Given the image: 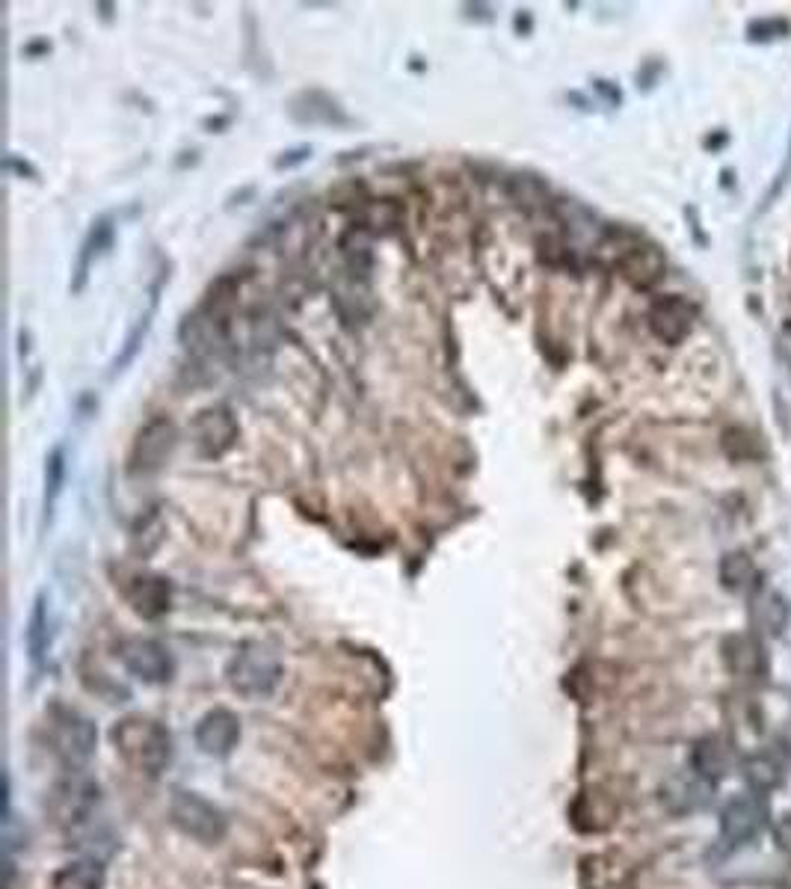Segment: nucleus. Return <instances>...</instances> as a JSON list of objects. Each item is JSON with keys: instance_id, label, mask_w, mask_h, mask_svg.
<instances>
[{"instance_id": "bb28decb", "label": "nucleus", "mask_w": 791, "mask_h": 889, "mask_svg": "<svg viewBox=\"0 0 791 889\" xmlns=\"http://www.w3.org/2000/svg\"><path fill=\"white\" fill-rule=\"evenodd\" d=\"M780 889H791V869L786 872V875H783V878H780Z\"/></svg>"}, {"instance_id": "ddd939ff", "label": "nucleus", "mask_w": 791, "mask_h": 889, "mask_svg": "<svg viewBox=\"0 0 791 889\" xmlns=\"http://www.w3.org/2000/svg\"><path fill=\"white\" fill-rule=\"evenodd\" d=\"M160 288H163V273L155 279V285H152L149 294H146V309L140 312V318L134 321L131 332L125 335V344H122V350L116 353V359H113V365H110V377L122 374V371L137 359V353H140V347H143V341H146V335H149V329H152V321H155V315H158Z\"/></svg>"}, {"instance_id": "39448f33", "label": "nucleus", "mask_w": 791, "mask_h": 889, "mask_svg": "<svg viewBox=\"0 0 791 889\" xmlns=\"http://www.w3.org/2000/svg\"><path fill=\"white\" fill-rule=\"evenodd\" d=\"M45 807L60 827L75 830L86 824L98 807V783L80 768H69V774L51 786Z\"/></svg>"}, {"instance_id": "f3484780", "label": "nucleus", "mask_w": 791, "mask_h": 889, "mask_svg": "<svg viewBox=\"0 0 791 889\" xmlns=\"http://www.w3.org/2000/svg\"><path fill=\"white\" fill-rule=\"evenodd\" d=\"M24 641H27V655H30V664L39 670L51 652V620H48V596L39 593L33 599V611H30V620H27V629H24Z\"/></svg>"}, {"instance_id": "6ab92c4d", "label": "nucleus", "mask_w": 791, "mask_h": 889, "mask_svg": "<svg viewBox=\"0 0 791 889\" xmlns=\"http://www.w3.org/2000/svg\"><path fill=\"white\" fill-rule=\"evenodd\" d=\"M691 765H694V771H697V777H706V780H720L726 771H729V765H732V753H729V747L720 741V738H700L697 744H694V750H691Z\"/></svg>"}, {"instance_id": "423d86ee", "label": "nucleus", "mask_w": 791, "mask_h": 889, "mask_svg": "<svg viewBox=\"0 0 791 889\" xmlns=\"http://www.w3.org/2000/svg\"><path fill=\"white\" fill-rule=\"evenodd\" d=\"M238 418L226 404L199 409L190 421V439L202 460H220L238 442Z\"/></svg>"}, {"instance_id": "dca6fc26", "label": "nucleus", "mask_w": 791, "mask_h": 889, "mask_svg": "<svg viewBox=\"0 0 791 889\" xmlns=\"http://www.w3.org/2000/svg\"><path fill=\"white\" fill-rule=\"evenodd\" d=\"M723 661L735 676H762L768 667L762 644L753 635H732L723 644Z\"/></svg>"}, {"instance_id": "5701e85b", "label": "nucleus", "mask_w": 791, "mask_h": 889, "mask_svg": "<svg viewBox=\"0 0 791 889\" xmlns=\"http://www.w3.org/2000/svg\"><path fill=\"white\" fill-rule=\"evenodd\" d=\"M756 578V566L747 555H726L720 561V581L729 590H747Z\"/></svg>"}, {"instance_id": "0eeeda50", "label": "nucleus", "mask_w": 791, "mask_h": 889, "mask_svg": "<svg viewBox=\"0 0 791 889\" xmlns=\"http://www.w3.org/2000/svg\"><path fill=\"white\" fill-rule=\"evenodd\" d=\"M172 448H175V424L166 415L146 421L134 436V445L128 454V475L134 478L155 475Z\"/></svg>"}, {"instance_id": "aec40b11", "label": "nucleus", "mask_w": 791, "mask_h": 889, "mask_svg": "<svg viewBox=\"0 0 791 889\" xmlns=\"http://www.w3.org/2000/svg\"><path fill=\"white\" fill-rule=\"evenodd\" d=\"M66 484V448L54 445L51 454L45 457V495H42V531L54 522L57 498Z\"/></svg>"}, {"instance_id": "a878e982", "label": "nucleus", "mask_w": 791, "mask_h": 889, "mask_svg": "<svg viewBox=\"0 0 791 889\" xmlns=\"http://www.w3.org/2000/svg\"><path fill=\"white\" fill-rule=\"evenodd\" d=\"M774 836L780 842L783 851H791V815H783L777 824H774Z\"/></svg>"}, {"instance_id": "20e7f679", "label": "nucleus", "mask_w": 791, "mask_h": 889, "mask_svg": "<svg viewBox=\"0 0 791 889\" xmlns=\"http://www.w3.org/2000/svg\"><path fill=\"white\" fill-rule=\"evenodd\" d=\"M169 818L184 836H190L202 845H217L229 833L226 812L217 804H211L208 798H202L199 792H187V789L175 792L169 801Z\"/></svg>"}, {"instance_id": "a211bd4d", "label": "nucleus", "mask_w": 791, "mask_h": 889, "mask_svg": "<svg viewBox=\"0 0 791 889\" xmlns=\"http://www.w3.org/2000/svg\"><path fill=\"white\" fill-rule=\"evenodd\" d=\"M110 241H113V226H110V220H107V217L95 220V223L89 226V232H86L83 243H80L78 264H75V279H72V291H75V294L83 291L92 261L104 255V249L110 246Z\"/></svg>"}, {"instance_id": "4be33fe9", "label": "nucleus", "mask_w": 791, "mask_h": 889, "mask_svg": "<svg viewBox=\"0 0 791 889\" xmlns=\"http://www.w3.org/2000/svg\"><path fill=\"white\" fill-rule=\"evenodd\" d=\"M753 620H756V626H759L768 638L783 635V629H786V623H789V605H786V599H783L780 593H774V590L762 593L759 602H756V608H753Z\"/></svg>"}, {"instance_id": "1a4fd4ad", "label": "nucleus", "mask_w": 791, "mask_h": 889, "mask_svg": "<svg viewBox=\"0 0 791 889\" xmlns=\"http://www.w3.org/2000/svg\"><path fill=\"white\" fill-rule=\"evenodd\" d=\"M768 821V804L762 795H738L720 812V833L732 845H744L762 833Z\"/></svg>"}, {"instance_id": "6e6552de", "label": "nucleus", "mask_w": 791, "mask_h": 889, "mask_svg": "<svg viewBox=\"0 0 791 889\" xmlns=\"http://www.w3.org/2000/svg\"><path fill=\"white\" fill-rule=\"evenodd\" d=\"M119 661L128 667V673L149 685H163L175 673L172 652L155 638H125L119 644Z\"/></svg>"}, {"instance_id": "412c9836", "label": "nucleus", "mask_w": 791, "mask_h": 889, "mask_svg": "<svg viewBox=\"0 0 791 889\" xmlns=\"http://www.w3.org/2000/svg\"><path fill=\"white\" fill-rule=\"evenodd\" d=\"M48 889H104V869L95 860L66 863L51 875Z\"/></svg>"}, {"instance_id": "7ed1b4c3", "label": "nucleus", "mask_w": 791, "mask_h": 889, "mask_svg": "<svg viewBox=\"0 0 791 889\" xmlns=\"http://www.w3.org/2000/svg\"><path fill=\"white\" fill-rule=\"evenodd\" d=\"M45 735H48L51 753L69 768H83L89 762V756L95 753V744H98L95 724L86 715H80L75 709H66V706L51 709L48 724H45Z\"/></svg>"}, {"instance_id": "b1692460", "label": "nucleus", "mask_w": 791, "mask_h": 889, "mask_svg": "<svg viewBox=\"0 0 791 889\" xmlns=\"http://www.w3.org/2000/svg\"><path fill=\"white\" fill-rule=\"evenodd\" d=\"M744 774H747V780L759 789V792H768V789H774L777 783H780V777H783V771H780V765L777 762H771V759H765V756H753V759H747V765H744Z\"/></svg>"}, {"instance_id": "9b49d317", "label": "nucleus", "mask_w": 791, "mask_h": 889, "mask_svg": "<svg viewBox=\"0 0 791 889\" xmlns=\"http://www.w3.org/2000/svg\"><path fill=\"white\" fill-rule=\"evenodd\" d=\"M288 113L300 125H332V128L350 125V116L344 113V107L332 95H326L323 89L297 92L291 98V104H288Z\"/></svg>"}, {"instance_id": "4468645a", "label": "nucleus", "mask_w": 791, "mask_h": 889, "mask_svg": "<svg viewBox=\"0 0 791 889\" xmlns=\"http://www.w3.org/2000/svg\"><path fill=\"white\" fill-rule=\"evenodd\" d=\"M128 602L140 617L158 620L169 611L172 587H169V581L163 575H137L134 584L128 587Z\"/></svg>"}, {"instance_id": "9d476101", "label": "nucleus", "mask_w": 791, "mask_h": 889, "mask_svg": "<svg viewBox=\"0 0 791 889\" xmlns=\"http://www.w3.org/2000/svg\"><path fill=\"white\" fill-rule=\"evenodd\" d=\"M196 747L205 753V756H229L240 741V718L232 712V709H211L199 718L196 724Z\"/></svg>"}, {"instance_id": "f257e3e1", "label": "nucleus", "mask_w": 791, "mask_h": 889, "mask_svg": "<svg viewBox=\"0 0 791 889\" xmlns=\"http://www.w3.org/2000/svg\"><path fill=\"white\" fill-rule=\"evenodd\" d=\"M116 753L140 774L160 777L172 762V735L155 718L128 715L110 729Z\"/></svg>"}, {"instance_id": "393cba45", "label": "nucleus", "mask_w": 791, "mask_h": 889, "mask_svg": "<svg viewBox=\"0 0 791 889\" xmlns=\"http://www.w3.org/2000/svg\"><path fill=\"white\" fill-rule=\"evenodd\" d=\"M312 158V146H297V149H288L282 152V158L276 161V169H291V166H300Z\"/></svg>"}, {"instance_id": "2eb2a0df", "label": "nucleus", "mask_w": 791, "mask_h": 889, "mask_svg": "<svg viewBox=\"0 0 791 889\" xmlns=\"http://www.w3.org/2000/svg\"><path fill=\"white\" fill-rule=\"evenodd\" d=\"M664 255L655 246H634L620 258V273L634 288H652L664 276Z\"/></svg>"}, {"instance_id": "f8f14e48", "label": "nucleus", "mask_w": 791, "mask_h": 889, "mask_svg": "<svg viewBox=\"0 0 791 889\" xmlns=\"http://www.w3.org/2000/svg\"><path fill=\"white\" fill-rule=\"evenodd\" d=\"M691 326H694V309L682 297H661L649 309V329L667 344H679L691 332Z\"/></svg>"}, {"instance_id": "f03ea898", "label": "nucleus", "mask_w": 791, "mask_h": 889, "mask_svg": "<svg viewBox=\"0 0 791 889\" xmlns=\"http://www.w3.org/2000/svg\"><path fill=\"white\" fill-rule=\"evenodd\" d=\"M282 658L264 641H243L226 664L229 688L246 700L270 697L282 682Z\"/></svg>"}]
</instances>
